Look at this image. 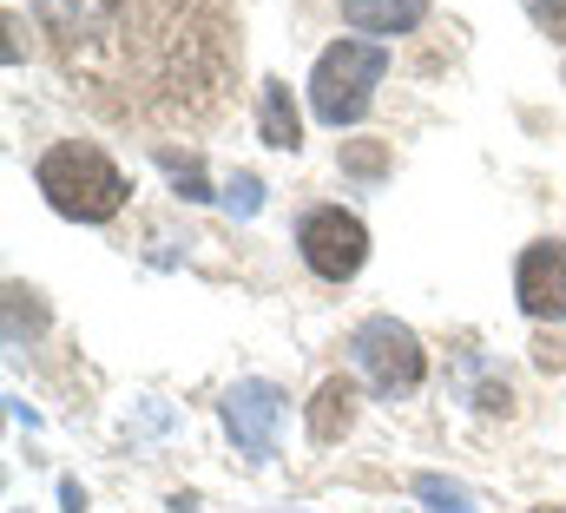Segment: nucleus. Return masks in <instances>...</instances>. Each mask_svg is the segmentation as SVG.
Wrapping results in <instances>:
<instances>
[{
  "instance_id": "nucleus-4",
  "label": "nucleus",
  "mask_w": 566,
  "mask_h": 513,
  "mask_svg": "<svg viewBox=\"0 0 566 513\" xmlns=\"http://www.w3.org/2000/svg\"><path fill=\"white\" fill-rule=\"evenodd\" d=\"M356 369L382 388V395H409V388H422L428 356H422V343H416L409 323H396V316H369V323L356 329Z\"/></svg>"
},
{
  "instance_id": "nucleus-12",
  "label": "nucleus",
  "mask_w": 566,
  "mask_h": 513,
  "mask_svg": "<svg viewBox=\"0 0 566 513\" xmlns=\"http://www.w3.org/2000/svg\"><path fill=\"white\" fill-rule=\"evenodd\" d=\"M416 494L428 501V513H474V494H468L461 481H441V474H422Z\"/></svg>"
},
{
  "instance_id": "nucleus-5",
  "label": "nucleus",
  "mask_w": 566,
  "mask_h": 513,
  "mask_svg": "<svg viewBox=\"0 0 566 513\" xmlns=\"http://www.w3.org/2000/svg\"><path fill=\"white\" fill-rule=\"evenodd\" d=\"M296 244H303V263H310L323 283H349V276L363 270V256H369V231H363L356 211L316 205V211L296 224Z\"/></svg>"
},
{
  "instance_id": "nucleus-16",
  "label": "nucleus",
  "mask_w": 566,
  "mask_h": 513,
  "mask_svg": "<svg viewBox=\"0 0 566 513\" xmlns=\"http://www.w3.org/2000/svg\"><path fill=\"white\" fill-rule=\"evenodd\" d=\"M60 494H66V513H86V494H80V488H73V481H66V488H60Z\"/></svg>"
},
{
  "instance_id": "nucleus-11",
  "label": "nucleus",
  "mask_w": 566,
  "mask_h": 513,
  "mask_svg": "<svg viewBox=\"0 0 566 513\" xmlns=\"http://www.w3.org/2000/svg\"><path fill=\"white\" fill-rule=\"evenodd\" d=\"M158 171L185 191V198H211V178H205V165L191 158V151H178V145H158Z\"/></svg>"
},
{
  "instance_id": "nucleus-6",
  "label": "nucleus",
  "mask_w": 566,
  "mask_h": 513,
  "mask_svg": "<svg viewBox=\"0 0 566 513\" xmlns=\"http://www.w3.org/2000/svg\"><path fill=\"white\" fill-rule=\"evenodd\" d=\"M277 421H283V388H271V383H238L231 395H224V428H231L238 454L271 461V448H277Z\"/></svg>"
},
{
  "instance_id": "nucleus-14",
  "label": "nucleus",
  "mask_w": 566,
  "mask_h": 513,
  "mask_svg": "<svg viewBox=\"0 0 566 513\" xmlns=\"http://www.w3.org/2000/svg\"><path fill=\"white\" fill-rule=\"evenodd\" d=\"M534 20H541L554 40H566V0H534Z\"/></svg>"
},
{
  "instance_id": "nucleus-17",
  "label": "nucleus",
  "mask_w": 566,
  "mask_h": 513,
  "mask_svg": "<svg viewBox=\"0 0 566 513\" xmlns=\"http://www.w3.org/2000/svg\"><path fill=\"white\" fill-rule=\"evenodd\" d=\"M534 513H566V507H534Z\"/></svg>"
},
{
  "instance_id": "nucleus-9",
  "label": "nucleus",
  "mask_w": 566,
  "mask_h": 513,
  "mask_svg": "<svg viewBox=\"0 0 566 513\" xmlns=\"http://www.w3.org/2000/svg\"><path fill=\"white\" fill-rule=\"evenodd\" d=\"M428 13V0H343V20L356 33H409Z\"/></svg>"
},
{
  "instance_id": "nucleus-13",
  "label": "nucleus",
  "mask_w": 566,
  "mask_h": 513,
  "mask_svg": "<svg viewBox=\"0 0 566 513\" xmlns=\"http://www.w3.org/2000/svg\"><path fill=\"white\" fill-rule=\"evenodd\" d=\"M224 205H231V211H238V218H251V211H258V205H264V185H258V178H251V171H238V178H231V185H224Z\"/></svg>"
},
{
  "instance_id": "nucleus-2",
  "label": "nucleus",
  "mask_w": 566,
  "mask_h": 513,
  "mask_svg": "<svg viewBox=\"0 0 566 513\" xmlns=\"http://www.w3.org/2000/svg\"><path fill=\"white\" fill-rule=\"evenodd\" d=\"M33 185H40V198H46L60 218H73V224H106V218H119L126 198H133L126 171H119L99 145H80V138L46 145L40 165H33Z\"/></svg>"
},
{
  "instance_id": "nucleus-3",
  "label": "nucleus",
  "mask_w": 566,
  "mask_h": 513,
  "mask_svg": "<svg viewBox=\"0 0 566 513\" xmlns=\"http://www.w3.org/2000/svg\"><path fill=\"white\" fill-rule=\"evenodd\" d=\"M382 73H389V53H382L376 40H336V46H323V60H316V73H310V106H316V119H323V126H356V119L369 113Z\"/></svg>"
},
{
  "instance_id": "nucleus-7",
  "label": "nucleus",
  "mask_w": 566,
  "mask_h": 513,
  "mask_svg": "<svg viewBox=\"0 0 566 513\" xmlns=\"http://www.w3.org/2000/svg\"><path fill=\"white\" fill-rule=\"evenodd\" d=\"M514 296L534 323L566 316V244H527L514 263Z\"/></svg>"
},
{
  "instance_id": "nucleus-1",
  "label": "nucleus",
  "mask_w": 566,
  "mask_h": 513,
  "mask_svg": "<svg viewBox=\"0 0 566 513\" xmlns=\"http://www.w3.org/2000/svg\"><path fill=\"white\" fill-rule=\"evenodd\" d=\"M53 66L126 126H191L231 93V0H27Z\"/></svg>"
},
{
  "instance_id": "nucleus-8",
  "label": "nucleus",
  "mask_w": 566,
  "mask_h": 513,
  "mask_svg": "<svg viewBox=\"0 0 566 513\" xmlns=\"http://www.w3.org/2000/svg\"><path fill=\"white\" fill-rule=\"evenodd\" d=\"M349 428H356V383H349V376H329V383L316 388V401H310V441L329 448V441H343Z\"/></svg>"
},
{
  "instance_id": "nucleus-10",
  "label": "nucleus",
  "mask_w": 566,
  "mask_h": 513,
  "mask_svg": "<svg viewBox=\"0 0 566 513\" xmlns=\"http://www.w3.org/2000/svg\"><path fill=\"white\" fill-rule=\"evenodd\" d=\"M258 126H264V145H277V151H296V145H303V119H296V100H290L283 80H264Z\"/></svg>"
},
{
  "instance_id": "nucleus-15",
  "label": "nucleus",
  "mask_w": 566,
  "mask_h": 513,
  "mask_svg": "<svg viewBox=\"0 0 566 513\" xmlns=\"http://www.w3.org/2000/svg\"><path fill=\"white\" fill-rule=\"evenodd\" d=\"M349 171H382V145H356L349 151Z\"/></svg>"
}]
</instances>
